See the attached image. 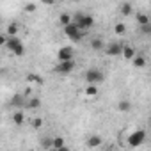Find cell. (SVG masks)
<instances>
[{
    "label": "cell",
    "instance_id": "cb8c5ba5",
    "mask_svg": "<svg viewBox=\"0 0 151 151\" xmlns=\"http://www.w3.org/2000/svg\"><path fill=\"white\" fill-rule=\"evenodd\" d=\"M53 149H66V144H64L62 137H53Z\"/></svg>",
    "mask_w": 151,
    "mask_h": 151
},
{
    "label": "cell",
    "instance_id": "8fae6325",
    "mask_svg": "<svg viewBox=\"0 0 151 151\" xmlns=\"http://www.w3.org/2000/svg\"><path fill=\"white\" fill-rule=\"evenodd\" d=\"M135 55H137V50H135L133 46H130V45H124V46H123V57H124L126 60H132Z\"/></svg>",
    "mask_w": 151,
    "mask_h": 151
},
{
    "label": "cell",
    "instance_id": "9c48e42d",
    "mask_svg": "<svg viewBox=\"0 0 151 151\" xmlns=\"http://www.w3.org/2000/svg\"><path fill=\"white\" fill-rule=\"evenodd\" d=\"M101 142H103V139H101L100 135H91V137H87L86 146H87V147H91V149H94V147H100V146H101Z\"/></svg>",
    "mask_w": 151,
    "mask_h": 151
},
{
    "label": "cell",
    "instance_id": "7402d4cb",
    "mask_svg": "<svg viewBox=\"0 0 151 151\" xmlns=\"http://www.w3.org/2000/svg\"><path fill=\"white\" fill-rule=\"evenodd\" d=\"M41 146L45 149H53V137H43L41 139Z\"/></svg>",
    "mask_w": 151,
    "mask_h": 151
},
{
    "label": "cell",
    "instance_id": "44dd1931",
    "mask_svg": "<svg viewBox=\"0 0 151 151\" xmlns=\"http://www.w3.org/2000/svg\"><path fill=\"white\" fill-rule=\"evenodd\" d=\"M18 29H20V27H18V23H14V22H13V23H9V25H7L6 34H7V36H18Z\"/></svg>",
    "mask_w": 151,
    "mask_h": 151
},
{
    "label": "cell",
    "instance_id": "30bf717a",
    "mask_svg": "<svg viewBox=\"0 0 151 151\" xmlns=\"http://www.w3.org/2000/svg\"><path fill=\"white\" fill-rule=\"evenodd\" d=\"M132 64H133V68H137V69H142V68H146L147 60H146V57H144L142 53H137V55L132 59Z\"/></svg>",
    "mask_w": 151,
    "mask_h": 151
},
{
    "label": "cell",
    "instance_id": "ba28073f",
    "mask_svg": "<svg viewBox=\"0 0 151 151\" xmlns=\"http://www.w3.org/2000/svg\"><path fill=\"white\" fill-rule=\"evenodd\" d=\"M73 57H75V50L71 46H62L57 52V60H69Z\"/></svg>",
    "mask_w": 151,
    "mask_h": 151
},
{
    "label": "cell",
    "instance_id": "7c38bea8",
    "mask_svg": "<svg viewBox=\"0 0 151 151\" xmlns=\"http://www.w3.org/2000/svg\"><path fill=\"white\" fill-rule=\"evenodd\" d=\"M119 13H121L123 16H130V14H133V6H132L130 2H123V4L119 6Z\"/></svg>",
    "mask_w": 151,
    "mask_h": 151
},
{
    "label": "cell",
    "instance_id": "277c9868",
    "mask_svg": "<svg viewBox=\"0 0 151 151\" xmlns=\"http://www.w3.org/2000/svg\"><path fill=\"white\" fill-rule=\"evenodd\" d=\"M73 23H77L84 30H91L94 27V18L91 14H86V13H77L73 16Z\"/></svg>",
    "mask_w": 151,
    "mask_h": 151
},
{
    "label": "cell",
    "instance_id": "9a60e30c",
    "mask_svg": "<svg viewBox=\"0 0 151 151\" xmlns=\"http://www.w3.org/2000/svg\"><path fill=\"white\" fill-rule=\"evenodd\" d=\"M91 48L94 52H101V50H105V45H103V41L100 37H93L91 39Z\"/></svg>",
    "mask_w": 151,
    "mask_h": 151
},
{
    "label": "cell",
    "instance_id": "52a82bcc",
    "mask_svg": "<svg viewBox=\"0 0 151 151\" xmlns=\"http://www.w3.org/2000/svg\"><path fill=\"white\" fill-rule=\"evenodd\" d=\"M109 57H117V55H123V45H119V43H110V45H107L105 46V50H103Z\"/></svg>",
    "mask_w": 151,
    "mask_h": 151
},
{
    "label": "cell",
    "instance_id": "6da1fadb",
    "mask_svg": "<svg viewBox=\"0 0 151 151\" xmlns=\"http://www.w3.org/2000/svg\"><path fill=\"white\" fill-rule=\"evenodd\" d=\"M6 48L14 53L16 57H23L25 55V45L22 43V39L18 36H7V43H6Z\"/></svg>",
    "mask_w": 151,
    "mask_h": 151
},
{
    "label": "cell",
    "instance_id": "83f0119b",
    "mask_svg": "<svg viewBox=\"0 0 151 151\" xmlns=\"http://www.w3.org/2000/svg\"><path fill=\"white\" fill-rule=\"evenodd\" d=\"M32 126H34V128H41V126H43V119H41V117H36V119L32 121Z\"/></svg>",
    "mask_w": 151,
    "mask_h": 151
},
{
    "label": "cell",
    "instance_id": "e0dca14e",
    "mask_svg": "<svg viewBox=\"0 0 151 151\" xmlns=\"http://www.w3.org/2000/svg\"><path fill=\"white\" fill-rule=\"evenodd\" d=\"M117 110L119 112H130L132 110V101L130 100H121L117 103Z\"/></svg>",
    "mask_w": 151,
    "mask_h": 151
},
{
    "label": "cell",
    "instance_id": "ac0fdd59",
    "mask_svg": "<svg viewBox=\"0 0 151 151\" xmlns=\"http://www.w3.org/2000/svg\"><path fill=\"white\" fill-rule=\"evenodd\" d=\"M135 18H137L139 27H140V25H146V23H151V20H149V16H147L146 13H137V14H135Z\"/></svg>",
    "mask_w": 151,
    "mask_h": 151
},
{
    "label": "cell",
    "instance_id": "d4e9b609",
    "mask_svg": "<svg viewBox=\"0 0 151 151\" xmlns=\"http://www.w3.org/2000/svg\"><path fill=\"white\" fill-rule=\"evenodd\" d=\"M27 80L29 82H34V84H43V78L39 77V75H34V73H29L27 75Z\"/></svg>",
    "mask_w": 151,
    "mask_h": 151
},
{
    "label": "cell",
    "instance_id": "d6986e66",
    "mask_svg": "<svg viewBox=\"0 0 151 151\" xmlns=\"http://www.w3.org/2000/svg\"><path fill=\"white\" fill-rule=\"evenodd\" d=\"M23 96H25V94H16V96L11 100V103H13L14 107H18V109H20V107H25L27 100H23Z\"/></svg>",
    "mask_w": 151,
    "mask_h": 151
},
{
    "label": "cell",
    "instance_id": "7a4b0ae2",
    "mask_svg": "<svg viewBox=\"0 0 151 151\" xmlns=\"http://www.w3.org/2000/svg\"><path fill=\"white\" fill-rule=\"evenodd\" d=\"M64 34L73 41V43H78V41H82V37L87 34V30H84V29H80L77 23H69V25H66L64 27Z\"/></svg>",
    "mask_w": 151,
    "mask_h": 151
},
{
    "label": "cell",
    "instance_id": "2e32d148",
    "mask_svg": "<svg viewBox=\"0 0 151 151\" xmlns=\"http://www.w3.org/2000/svg\"><path fill=\"white\" fill-rule=\"evenodd\" d=\"M13 123H14L16 126H22V124L25 123V114H23L22 110H16V112L13 114Z\"/></svg>",
    "mask_w": 151,
    "mask_h": 151
},
{
    "label": "cell",
    "instance_id": "8992f818",
    "mask_svg": "<svg viewBox=\"0 0 151 151\" xmlns=\"http://www.w3.org/2000/svg\"><path fill=\"white\" fill-rule=\"evenodd\" d=\"M73 69H75V59H69V60H59L57 66L53 68V71L59 73V75H68V73H71Z\"/></svg>",
    "mask_w": 151,
    "mask_h": 151
},
{
    "label": "cell",
    "instance_id": "4316f807",
    "mask_svg": "<svg viewBox=\"0 0 151 151\" xmlns=\"http://www.w3.org/2000/svg\"><path fill=\"white\" fill-rule=\"evenodd\" d=\"M140 30H142V34H151V23L140 25Z\"/></svg>",
    "mask_w": 151,
    "mask_h": 151
},
{
    "label": "cell",
    "instance_id": "3957f363",
    "mask_svg": "<svg viewBox=\"0 0 151 151\" xmlns=\"http://www.w3.org/2000/svg\"><path fill=\"white\" fill-rule=\"evenodd\" d=\"M84 78H86L87 84H96V86H100V84L105 80V75H103V71H101L100 68H89V69L84 73Z\"/></svg>",
    "mask_w": 151,
    "mask_h": 151
},
{
    "label": "cell",
    "instance_id": "5b68a950",
    "mask_svg": "<svg viewBox=\"0 0 151 151\" xmlns=\"http://www.w3.org/2000/svg\"><path fill=\"white\" fill-rule=\"evenodd\" d=\"M144 140H146V132L144 130H135L128 135V146L130 147H139V146L144 144Z\"/></svg>",
    "mask_w": 151,
    "mask_h": 151
},
{
    "label": "cell",
    "instance_id": "ffe728a7",
    "mask_svg": "<svg viewBox=\"0 0 151 151\" xmlns=\"http://www.w3.org/2000/svg\"><path fill=\"white\" fill-rule=\"evenodd\" d=\"M73 22V16L71 14H68V13H62L60 16H59V23L62 25V27H66V25H69Z\"/></svg>",
    "mask_w": 151,
    "mask_h": 151
},
{
    "label": "cell",
    "instance_id": "603a6c76",
    "mask_svg": "<svg viewBox=\"0 0 151 151\" xmlns=\"http://www.w3.org/2000/svg\"><path fill=\"white\" fill-rule=\"evenodd\" d=\"M126 32V25L124 23H114V34L116 36H123Z\"/></svg>",
    "mask_w": 151,
    "mask_h": 151
},
{
    "label": "cell",
    "instance_id": "f1b7e54d",
    "mask_svg": "<svg viewBox=\"0 0 151 151\" xmlns=\"http://www.w3.org/2000/svg\"><path fill=\"white\" fill-rule=\"evenodd\" d=\"M41 2H43V6H53L55 0H41Z\"/></svg>",
    "mask_w": 151,
    "mask_h": 151
},
{
    "label": "cell",
    "instance_id": "4fadbf2b",
    "mask_svg": "<svg viewBox=\"0 0 151 151\" xmlns=\"http://www.w3.org/2000/svg\"><path fill=\"white\" fill-rule=\"evenodd\" d=\"M98 94H100L98 86H96V84H87V87H86V96H89V98H96Z\"/></svg>",
    "mask_w": 151,
    "mask_h": 151
},
{
    "label": "cell",
    "instance_id": "484cf974",
    "mask_svg": "<svg viewBox=\"0 0 151 151\" xmlns=\"http://www.w3.org/2000/svg\"><path fill=\"white\" fill-rule=\"evenodd\" d=\"M36 7H37V6H36L34 2H30V4H25L23 9H25V13H36Z\"/></svg>",
    "mask_w": 151,
    "mask_h": 151
},
{
    "label": "cell",
    "instance_id": "5bb4252c",
    "mask_svg": "<svg viewBox=\"0 0 151 151\" xmlns=\"http://www.w3.org/2000/svg\"><path fill=\"white\" fill-rule=\"evenodd\" d=\"M25 107H27V109H30V110H36V109H39V107H41V100H39V98H36V96H32V98H29V100H27Z\"/></svg>",
    "mask_w": 151,
    "mask_h": 151
}]
</instances>
